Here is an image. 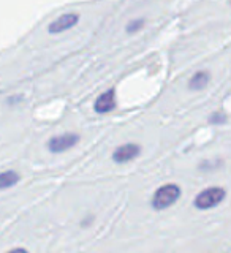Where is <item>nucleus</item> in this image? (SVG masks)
<instances>
[{
  "mask_svg": "<svg viewBox=\"0 0 231 253\" xmlns=\"http://www.w3.org/2000/svg\"><path fill=\"white\" fill-rule=\"evenodd\" d=\"M79 139H81L79 134L73 133V131L55 134V136H52L49 141H47V149H49V152H52V154H62V152L70 150L71 147H75L79 142Z\"/></svg>",
  "mask_w": 231,
  "mask_h": 253,
  "instance_id": "4",
  "label": "nucleus"
},
{
  "mask_svg": "<svg viewBox=\"0 0 231 253\" xmlns=\"http://www.w3.org/2000/svg\"><path fill=\"white\" fill-rule=\"evenodd\" d=\"M21 176L14 169H6L0 172V190L11 188L19 182Z\"/></svg>",
  "mask_w": 231,
  "mask_h": 253,
  "instance_id": "9",
  "label": "nucleus"
},
{
  "mask_svg": "<svg viewBox=\"0 0 231 253\" xmlns=\"http://www.w3.org/2000/svg\"><path fill=\"white\" fill-rule=\"evenodd\" d=\"M227 192L220 187H209L200 192L193 200V206L198 211H209L217 208V206L225 200Z\"/></svg>",
  "mask_w": 231,
  "mask_h": 253,
  "instance_id": "3",
  "label": "nucleus"
},
{
  "mask_svg": "<svg viewBox=\"0 0 231 253\" xmlns=\"http://www.w3.org/2000/svg\"><path fill=\"white\" fill-rule=\"evenodd\" d=\"M6 253H29V252H27L26 249H21V247H19V249H13V250L6 252Z\"/></svg>",
  "mask_w": 231,
  "mask_h": 253,
  "instance_id": "12",
  "label": "nucleus"
},
{
  "mask_svg": "<svg viewBox=\"0 0 231 253\" xmlns=\"http://www.w3.org/2000/svg\"><path fill=\"white\" fill-rule=\"evenodd\" d=\"M116 90L111 87V89L105 90L103 93H100L93 101V111L97 114H108L111 111L116 109Z\"/></svg>",
  "mask_w": 231,
  "mask_h": 253,
  "instance_id": "6",
  "label": "nucleus"
},
{
  "mask_svg": "<svg viewBox=\"0 0 231 253\" xmlns=\"http://www.w3.org/2000/svg\"><path fill=\"white\" fill-rule=\"evenodd\" d=\"M139 154H141L139 144H137V142H127V144L119 146L113 152V162L117 165H124L138 158Z\"/></svg>",
  "mask_w": 231,
  "mask_h": 253,
  "instance_id": "5",
  "label": "nucleus"
},
{
  "mask_svg": "<svg viewBox=\"0 0 231 253\" xmlns=\"http://www.w3.org/2000/svg\"><path fill=\"white\" fill-rule=\"evenodd\" d=\"M79 22H81V13L76 10H67V11L55 14L54 18L47 22L46 32L49 35H62V34H67L70 30H73Z\"/></svg>",
  "mask_w": 231,
  "mask_h": 253,
  "instance_id": "1",
  "label": "nucleus"
},
{
  "mask_svg": "<svg viewBox=\"0 0 231 253\" xmlns=\"http://www.w3.org/2000/svg\"><path fill=\"white\" fill-rule=\"evenodd\" d=\"M211 81V75L208 73V71H196V73L190 78V81H188V89L190 90H203L204 87H208Z\"/></svg>",
  "mask_w": 231,
  "mask_h": 253,
  "instance_id": "8",
  "label": "nucleus"
},
{
  "mask_svg": "<svg viewBox=\"0 0 231 253\" xmlns=\"http://www.w3.org/2000/svg\"><path fill=\"white\" fill-rule=\"evenodd\" d=\"M24 100V97H22V95H14V97H10V98H8L6 100V103H8V105H18V103H21Z\"/></svg>",
  "mask_w": 231,
  "mask_h": 253,
  "instance_id": "11",
  "label": "nucleus"
},
{
  "mask_svg": "<svg viewBox=\"0 0 231 253\" xmlns=\"http://www.w3.org/2000/svg\"><path fill=\"white\" fill-rule=\"evenodd\" d=\"M209 122L214 125H220V124H225L227 122V116L224 113H214L209 117Z\"/></svg>",
  "mask_w": 231,
  "mask_h": 253,
  "instance_id": "10",
  "label": "nucleus"
},
{
  "mask_svg": "<svg viewBox=\"0 0 231 253\" xmlns=\"http://www.w3.org/2000/svg\"><path fill=\"white\" fill-rule=\"evenodd\" d=\"M147 24V18L144 14H135V16H130L129 19L125 21V26H124V32L125 35H137L138 32H141L142 29L146 27Z\"/></svg>",
  "mask_w": 231,
  "mask_h": 253,
  "instance_id": "7",
  "label": "nucleus"
},
{
  "mask_svg": "<svg viewBox=\"0 0 231 253\" xmlns=\"http://www.w3.org/2000/svg\"><path fill=\"white\" fill-rule=\"evenodd\" d=\"M182 195V190L178 184H166L162 185L160 188L155 190V193L152 196V201L150 206L155 211H165L171 208V206L176 203Z\"/></svg>",
  "mask_w": 231,
  "mask_h": 253,
  "instance_id": "2",
  "label": "nucleus"
}]
</instances>
